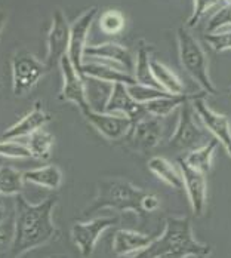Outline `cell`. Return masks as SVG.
I'll list each match as a JSON object with an SVG mask.
<instances>
[{"mask_svg": "<svg viewBox=\"0 0 231 258\" xmlns=\"http://www.w3.org/2000/svg\"><path fill=\"white\" fill-rule=\"evenodd\" d=\"M162 132H163V126H162L160 117L148 114L144 119L132 123L128 135L125 138L128 140L129 146L133 150L148 152L154 147H157V144L162 140Z\"/></svg>", "mask_w": 231, "mask_h": 258, "instance_id": "obj_13", "label": "cell"}, {"mask_svg": "<svg viewBox=\"0 0 231 258\" xmlns=\"http://www.w3.org/2000/svg\"><path fill=\"white\" fill-rule=\"evenodd\" d=\"M59 67H61L62 80H64L59 100L76 104L82 113L92 108L89 101H88V97H86L85 78L74 69V66L71 64V61H70V58L67 55L61 58Z\"/></svg>", "mask_w": 231, "mask_h": 258, "instance_id": "obj_10", "label": "cell"}, {"mask_svg": "<svg viewBox=\"0 0 231 258\" xmlns=\"http://www.w3.org/2000/svg\"><path fill=\"white\" fill-rule=\"evenodd\" d=\"M119 223L117 217H101L94 218L91 221H79L71 227V239L77 246L80 255L83 258H89L97 246L98 239L101 237L107 229L113 227Z\"/></svg>", "mask_w": 231, "mask_h": 258, "instance_id": "obj_6", "label": "cell"}, {"mask_svg": "<svg viewBox=\"0 0 231 258\" xmlns=\"http://www.w3.org/2000/svg\"><path fill=\"white\" fill-rule=\"evenodd\" d=\"M206 94L205 91L202 92H197V94H181V95H169V97H165V98H159V100H154L151 103L144 104L145 105V110L148 114L156 116V117H166L169 116L174 110L180 108L181 105L187 103H193L194 100L197 98H205Z\"/></svg>", "mask_w": 231, "mask_h": 258, "instance_id": "obj_20", "label": "cell"}, {"mask_svg": "<svg viewBox=\"0 0 231 258\" xmlns=\"http://www.w3.org/2000/svg\"><path fill=\"white\" fill-rule=\"evenodd\" d=\"M100 27L105 34H119L125 28V17L116 9L105 11L100 18Z\"/></svg>", "mask_w": 231, "mask_h": 258, "instance_id": "obj_29", "label": "cell"}, {"mask_svg": "<svg viewBox=\"0 0 231 258\" xmlns=\"http://www.w3.org/2000/svg\"><path fill=\"white\" fill-rule=\"evenodd\" d=\"M58 204L56 196H49L40 204H31L18 195L15 202V230L11 246L12 257L20 258L52 242L56 227L52 220L53 209Z\"/></svg>", "mask_w": 231, "mask_h": 258, "instance_id": "obj_1", "label": "cell"}, {"mask_svg": "<svg viewBox=\"0 0 231 258\" xmlns=\"http://www.w3.org/2000/svg\"><path fill=\"white\" fill-rule=\"evenodd\" d=\"M180 171L182 174L184 180V190L187 193L190 207L193 209L194 215L200 217L205 212L206 208V198H207V184H206V175L190 168L184 159H178Z\"/></svg>", "mask_w": 231, "mask_h": 258, "instance_id": "obj_16", "label": "cell"}, {"mask_svg": "<svg viewBox=\"0 0 231 258\" xmlns=\"http://www.w3.org/2000/svg\"><path fill=\"white\" fill-rule=\"evenodd\" d=\"M3 240H5V236H3V234L0 233V242H3Z\"/></svg>", "mask_w": 231, "mask_h": 258, "instance_id": "obj_38", "label": "cell"}, {"mask_svg": "<svg viewBox=\"0 0 231 258\" xmlns=\"http://www.w3.org/2000/svg\"><path fill=\"white\" fill-rule=\"evenodd\" d=\"M105 113L111 114H122L126 116L132 120V123L144 119L148 116L145 105L144 104L136 103L128 91V85L125 83H114L111 85V91L108 95V100L104 104Z\"/></svg>", "mask_w": 231, "mask_h": 258, "instance_id": "obj_11", "label": "cell"}, {"mask_svg": "<svg viewBox=\"0 0 231 258\" xmlns=\"http://www.w3.org/2000/svg\"><path fill=\"white\" fill-rule=\"evenodd\" d=\"M70 45V24L61 9H56L52 17V24L49 34H48V52L45 64L48 70L51 72L56 66H59V61L62 56L67 55Z\"/></svg>", "mask_w": 231, "mask_h": 258, "instance_id": "obj_8", "label": "cell"}, {"mask_svg": "<svg viewBox=\"0 0 231 258\" xmlns=\"http://www.w3.org/2000/svg\"><path fill=\"white\" fill-rule=\"evenodd\" d=\"M23 174L12 166H0V195L18 196L23 190Z\"/></svg>", "mask_w": 231, "mask_h": 258, "instance_id": "obj_27", "label": "cell"}, {"mask_svg": "<svg viewBox=\"0 0 231 258\" xmlns=\"http://www.w3.org/2000/svg\"><path fill=\"white\" fill-rule=\"evenodd\" d=\"M85 58H92L95 61H103L111 64L130 75L135 67V58L128 48L114 42H105L101 45H88L85 48Z\"/></svg>", "mask_w": 231, "mask_h": 258, "instance_id": "obj_15", "label": "cell"}, {"mask_svg": "<svg viewBox=\"0 0 231 258\" xmlns=\"http://www.w3.org/2000/svg\"><path fill=\"white\" fill-rule=\"evenodd\" d=\"M145 193V190H141L125 178H104L98 182L97 198L83 211V215L89 217L94 212L105 208L119 212L132 211L139 217L145 215L142 209Z\"/></svg>", "mask_w": 231, "mask_h": 258, "instance_id": "obj_3", "label": "cell"}, {"mask_svg": "<svg viewBox=\"0 0 231 258\" xmlns=\"http://www.w3.org/2000/svg\"><path fill=\"white\" fill-rule=\"evenodd\" d=\"M23 178L26 182L48 190H58L62 184V172L56 165H46L23 172Z\"/></svg>", "mask_w": 231, "mask_h": 258, "instance_id": "obj_23", "label": "cell"}, {"mask_svg": "<svg viewBox=\"0 0 231 258\" xmlns=\"http://www.w3.org/2000/svg\"><path fill=\"white\" fill-rule=\"evenodd\" d=\"M5 23H6V14L3 11H0V33L5 27Z\"/></svg>", "mask_w": 231, "mask_h": 258, "instance_id": "obj_35", "label": "cell"}, {"mask_svg": "<svg viewBox=\"0 0 231 258\" xmlns=\"http://www.w3.org/2000/svg\"><path fill=\"white\" fill-rule=\"evenodd\" d=\"M193 108L199 116L200 122L207 129L209 134L215 137V140L225 149V152L231 156V126L228 119L224 114L212 110L205 98H197L193 101Z\"/></svg>", "mask_w": 231, "mask_h": 258, "instance_id": "obj_12", "label": "cell"}, {"mask_svg": "<svg viewBox=\"0 0 231 258\" xmlns=\"http://www.w3.org/2000/svg\"><path fill=\"white\" fill-rule=\"evenodd\" d=\"M85 119L97 129L104 138L110 141L122 140L128 135L129 129L132 126V120L122 114H111L105 111H95L92 108L82 113Z\"/></svg>", "mask_w": 231, "mask_h": 258, "instance_id": "obj_14", "label": "cell"}, {"mask_svg": "<svg viewBox=\"0 0 231 258\" xmlns=\"http://www.w3.org/2000/svg\"><path fill=\"white\" fill-rule=\"evenodd\" d=\"M221 0H194V6H193V12L187 21V28H194L200 23L202 17L205 15L206 12L216 6Z\"/></svg>", "mask_w": 231, "mask_h": 258, "instance_id": "obj_33", "label": "cell"}, {"mask_svg": "<svg viewBox=\"0 0 231 258\" xmlns=\"http://www.w3.org/2000/svg\"><path fill=\"white\" fill-rule=\"evenodd\" d=\"M3 218H5V208H3V205H0V224L3 221Z\"/></svg>", "mask_w": 231, "mask_h": 258, "instance_id": "obj_36", "label": "cell"}, {"mask_svg": "<svg viewBox=\"0 0 231 258\" xmlns=\"http://www.w3.org/2000/svg\"><path fill=\"white\" fill-rule=\"evenodd\" d=\"M97 14H98V8L92 6L88 11H85L70 26V45H68L67 56L70 58L71 64L74 66V69L80 75H82V67H83L85 48L88 46L86 42H88L89 28L92 26Z\"/></svg>", "mask_w": 231, "mask_h": 258, "instance_id": "obj_9", "label": "cell"}, {"mask_svg": "<svg viewBox=\"0 0 231 258\" xmlns=\"http://www.w3.org/2000/svg\"><path fill=\"white\" fill-rule=\"evenodd\" d=\"M53 146V135L45 129H39L27 137L26 147L31 157L37 160H48L51 157V150Z\"/></svg>", "mask_w": 231, "mask_h": 258, "instance_id": "obj_26", "label": "cell"}, {"mask_svg": "<svg viewBox=\"0 0 231 258\" xmlns=\"http://www.w3.org/2000/svg\"><path fill=\"white\" fill-rule=\"evenodd\" d=\"M151 72H153V76L157 80L159 86L163 91H166V92H169L172 95L185 94L184 92V85H182L180 78L169 67H166L163 62H160L159 59L151 58Z\"/></svg>", "mask_w": 231, "mask_h": 258, "instance_id": "obj_25", "label": "cell"}, {"mask_svg": "<svg viewBox=\"0 0 231 258\" xmlns=\"http://www.w3.org/2000/svg\"><path fill=\"white\" fill-rule=\"evenodd\" d=\"M205 40L215 52L231 51V30L230 31H218V33H206Z\"/></svg>", "mask_w": 231, "mask_h": 258, "instance_id": "obj_32", "label": "cell"}, {"mask_svg": "<svg viewBox=\"0 0 231 258\" xmlns=\"http://www.w3.org/2000/svg\"><path fill=\"white\" fill-rule=\"evenodd\" d=\"M221 2H224L225 5H230L231 6V0H221Z\"/></svg>", "mask_w": 231, "mask_h": 258, "instance_id": "obj_37", "label": "cell"}, {"mask_svg": "<svg viewBox=\"0 0 231 258\" xmlns=\"http://www.w3.org/2000/svg\"><path fill=\"white\" fill-rule=\"evenodd\" d=\"M0 205H2V204H0Z\"/></svg>", "mask_w": 231, "mask_h": 258, "instance_id": "obj_39", "label": "cell"}, {"mask_svg": "<svg viewBox=\"0 0 231 258\" xmlns=\"http://www.w3.org/2000/svg\"><path fill=\"white\" fill-rule=\"evenodd\" d=\"M128 91L129 94H130V97L139 104L151 103L154 100H159V98H165V97L172 95V94H169V92H166L163 89L153 88V86H145V85H139V83L129 85Z\"/></svg>", "mask_w": 231, "mask_h": 258, "instance_id": "obj_28", "label": "cell"}, {"mask_svg": "<svg viewBox=\"0 0 231 258\" xmlns=\"http://www.w3.org/2000/svg\"><path fill=\"white\" fill-rule=\"evenodd\" d=\"M178 55L182 69L206 94H216V88L209 75V62L197 39L190 33V28L180 27L177 30Z\"/></svg>", "mask_w": 231, "mask_h": 258, "instance_id": "obj_4", "label": "cell"}, {"mask_svg": "<svg viewBox=\"0 0 231 258\" xmlns=\"http://www.w3.org/2000/svg\"><path fill=\"white\" fill-rule=\"evenodd\" d=\"M206 140V132L197 126L193 117V111L190 103L184 104L180 107V119L177 123V128L171 135L168 144L174 150H194L202 146V141Z\"/></svg>", "mask_w": 231, "mask_h": 258, "instance_id": "obj_7", "label": "cell"}, {"mask_svg": "<svg viewBox=\"0 0 231 258\" xmlns=\"http://www.w3.org/2000/svg\"><path fill=\"white\" fill-rule=\"evenodd\" d=\"M82 76L85 79H95L104 83H125V85H133L136 83L135 78L126 72L107 64L103 61H95V62H83L82 67Z\"/></svg>", "mask_w": 231, "mask_h": 258, "instance_id": "obj_18", "label": "cell"}, {"mask_svg": "<svg viewBox=\"0 0 231 258\" xmlns=\"http://www.w3.org/2000/svg\"><path fill=\"white\" fill-rule=\"evenodd\" d=\"M154 240V236L145 233L120 229L114 233L113 237V252L117 257L132 255L144 248H147Z\"/></svg>", "mask_w": 231, "mask_h": 258, "instance_id": "obj_19", "label": "cell"}, {"mask_svg": "<svg viewBox=\"0 0 231 258\" xmlns=\"http://www.w3.org/2000/svg\"><path fill=\"white\" fill-rule=\"evenodd\" d=\"M160 208V199L153 195V193H145L144 196V201H142V209H144V214H151L154 211H157Z\"/></svg>", "mask_w": 231, "mask_h": 258, "instance_id": "obj_34", "label": "cell"}, {"mask_svg": "<svg viewBox=\"0 0 231 258\" xmlns=\"http://www.w3.org/2000/svg\"><path fill=\"white\" fill-rule=\"evenodd\" d=\"M225 27H231V6L230 5H224L222 8H219L213 17L209 20L207 27H206V33H218Z\"/></svg>", "mask_w": 231, "mask_h": 258, "instance_id": "obj_31", "label": "cell"}, {"mask_svg": "<svg viewBox=\"0 0 231 258\" xmlns=\"http://www.w3.org/2000/svg\"><path fill=\"white\" fill-rule=\"evenodd\" d=\"M218 144L219 143L216 140L206 141L205 144H202L200 147L190 150L185 155V157H182V159L190 168H193V169H196V171L206 175L212 168V157H213V153H215Z\"/></svg>", "mask_w": 231, "mask_h": 258, "instance_id": "obj_24", "label": "cell"}, {"mask_svg": "<svg viewBox=\"0 0 231 258\" xmlns=\"http://www.w3.org/2000/svg\"><path fill=\"white\" fill-rule=\"evenodd\" d=\"M0 156L9 159H28L31 157L26 144L15 140H0Z\"/></svg>", "mask_w": 231, "mask_h": 258, "instance_id": "obj_30", "label": "cell"}, {"mask_svg": "<svg viewBox=\"0 0 231 258\" xmlns=\"http://www.w3.org/2000/svg\"><path fill=\"white\" fill-rule=\"evenodd\" d=\"M12 91L17 97L26 95L49 70L46 64L33 53L21 51L12 58Z\"/></svg>", "mask_w": 231, "mask_h": 258, "instance_id": "obj_5", "label": "cell"}, {"mask_svg": "<svg viewBox=\"0 0 231 258\" xmlns=\"http://www.w3.org/2000/svg\"><path fill=\"white\" fill-rule=\"evenodd\" d=\"M51 114L42 107V104L36 103L34 108L28 114L2 134V140H18L23 137H28L30 134L45 128L51 122Z\"/></svg>", "mask_w": 231, "mask_h": 258, "instance_id": "obj_17", "label": "cell"}, {"mask_svg": "<svg viewBox=\"0 0 231 258\" xmlns=\"http://www.w3.org/2000/svg\"><path fill=\"white\" fill-rule=\"evenodd\" d=\"M151 51H153V48L150 45H147V42H144V40L139 42V48H138L136 58H135L133 78H135V82L139 85L162 89L159 86L157 80L154 79L153 72H151V56H150Z\"/></svg>", "mask_w": 231, "mask_h": 258, "instance_id": "obj_21", "label": "cell"}, {"mask_svg": "<svg viewBox=\"0 0 231 258\" xmlns=\"http://www.w3.org/2000/svg\"><path fill=\"white\" fill-rule=\"evenodd\" d=\"M147 166L159 180H162L169 187L175 190H184V180L181 171L177 169L175 165H172L168 159L162 156H153L148 160Z\"/></svg>", "mask_w": 231, "mask_h": 258, "instance_id": "obj_22", "label": "cell"}, {"mask_svg": "<svg viewBox=\"0 0 231 258\" xmlns=\"http://www.w3.org/2000/svg\"><path fill=\"white\" fill-rule=\"evenodd\" d=\"M212 248L199 242L191 229L188 217H168L165 230L144 249L119 258H207Z\"/></svg>", "mask_w": 231, "mask_h": 258, "instance_id": "obj_2", "label": "cell"}]
</instances>
